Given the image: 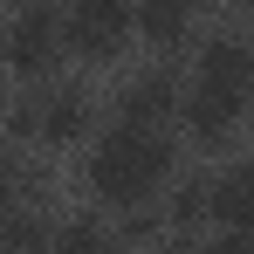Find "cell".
I'll return each mask as SVG.
<instances>
[{"instance_id":"1","label":"cell","mask_w":254,"mask_h":254,"mask_svg":"<svg viewBox=\"0 0 254 254\" xmlns=\"http://www.w3.org/2000/svg\"><path fill=\"white\" fill-rule=\"evenodd\" d=\"M172 179V144L158 124H117L96 151H89V192L103 206H151V192Z\"/></svg>"},{"instance_id":"2","label":"cell","mask_w":254,"mask_h":254,"mask_svg":"<svg viewBox=\"0 0 254 254\" xmlns=\"http://www.w3.org/2000/svg\"><path fill=\"white\" fill-rule=\"evenodd\" d=\"M254 103V48L220 35V42L199 48L192 62V96H186V124L199 144H220L227 130L241 124V110Z\"/></svg>"},{"instance_id":"3","label":"cell","mask_w":254,"mask_h":254,"mask_svg":"<svg viewBox=\"0 0 254 254\" xmlns=\"http://www.w3.org/2000/svg\"><path fill=\"white\" fill-rule=\"evenodd\" d=\"M130 28H137V0H69V14H62L69 48L89 62H110Z\"/></svg>"},{"instance_id":"4","label":"cell","mask_w":254,"mask_h":254,"mask_svg":"<svg viewBox=\"0 0 254 254\" xmlns=\"http://www.w3.org/2000/svg\"><path fill=\"white\" fill-rule=\"evenodd\" d=\"M62 55V14L55 7H21V21L7 28V69L21 83H42Z\"/></svg>"},{"instance_id":"5","label":"cell","mask_w":254,"mask_h":254,"mask_svg":"<svg viewBox=\"0 0 254 254\" xmlns=\"http://www.w3.org/2000/svg\"><path fill=\"white\" fill-rule=\"evenodd\" d=\"M206 213L227 227V241L241 248V241H248V227H254V165L220 172V179H213V192H206Z\"/></svg>"},{"instance_id":"6","label":"cell","mask_w":254,"mask_h":254,"mask_svg":"<svg viewBox=\"0 0 254 254\" xmlns=\"http://www.w3.org/2000/svg\"><path fill=\"white\" fill-rule=\"evenodd\" d=\"M137 28L151 48H179L192 35V0H137Z\"/></svg>"},{"instance_id":"7","label":"cell","mask_w":254,"mask_h":254,"mask_svg":"<svg viewBox=\"0 0 254 254\" xmlns=\"http://www.w3.org/2000/svg\"><path fill=\"white\" fill-rule=\"evenodd\" d=\"M35 130H42V144H83V130H89V103L76 96V89H62L42 117H35Z\"/></svg>"},{"instance_id":"8","label":"cell","mask_w":254,"mask_h":254,"mask_svg":"<svg viewBox=\"0 0 254 254\" xmlns=\"http://www.w3.org/2000/svg\"><path fill=\"white\" fill-rule=\"evenodd\" d=\"M172 117V83L165 76H137L124 96V124H165Z\"/></svg>"},{"instance_id":"9","label":"cell","mask_w":254,"mask_h":254,"mask_svg":"<svg viewBox=\"0 0 254 254\" xmlns=\"http://www.w3.org/2000/svg\"><path fill=\"white\" fill-rule=\"evenodd\" d=\"M48 241H55V248H103L110 234H103L96 220H76V227H62V234H48Z\"/></svg>"},{"instance_id":"10","label":"cell","mask_w":254,"mask_h":254,"mask_svg":"<svg viewBox=\"0 0 254 254\" xmlns=\"http://www.w3.org/2000/svg\"><path fill=\"white\" fill-rule=\"evenodd\" d=\"M0 241H14V248H35V241H48V227H42V220H14V213H7V220H0Z\"/></svg>"},{"instance_id":"11","label":"cell","mask_w":254,"mask_h":254,"mask_svg":"<svg viewBox=\"0 0 254 254\" xmlns=\"http://www.w3.org/2000/svg\"><path fill=\"white\" fill-rule=\"evenodd\" d=\"M21 206V172H14V158H0V220Z\"/></svg>"}]
</instances>
